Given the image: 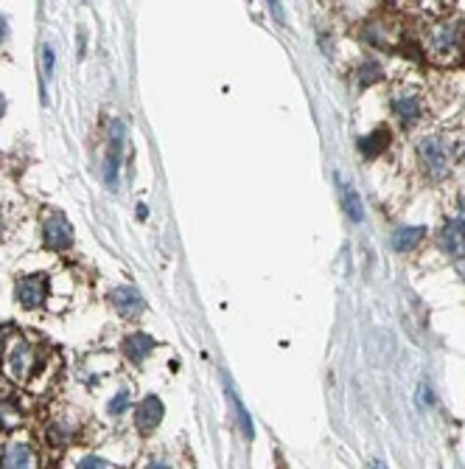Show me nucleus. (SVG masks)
I'll list each match as a JSON object with an SVG mask.
<instances>
[{
  "mask_svg": "<svg viewBox=\"0 0 465 469\" xmlns=\"http://www.w3.org/2000/svg\"><path fill=\"white\" fill-rule=\"evenodd\" d=\"M418 158H420V169L429 174L431 180H446L451 171V149L446 146V141L440 135H426L418 146Z\"/></svg>",
  "mask_w": 465,
  "mask_h": 469,
  "instance_id": "obj_1",
  "label": "nucleus"
},
{
  "mask_svg": "<svg viewBox=\"0 0 465 469\" xmlns=\"http://www.w3.org/2000/svg\"><path fill=\"white\" fill-rule=\"evenodd\" d=\"M3 368H6V376H9V379H14V383H25V379L37 371V348L31 346L28 340L20 337V340L12 346L9 357H6V363H3Z\"/></svg>",
  "mask_w": 465,
  "mask_h": 469,
  "instance_id": "obj_2",
  "label": "nucleus"
},
{
  "mask_svg": "<svg viewBox=\"0 0 465 469\" xmlns=\"http://www.w3.org/2000/svg\"><path fill=\"white\" fill-rule=\"evenodd\" d=\"M460 40H462V34H460L457 25L440 23L435 28H429V34H426V51H429L431 60H435V56H438V60H443V56H454L457 48H460Z\"/></svg>",
  "mask_w": 465,
  "mask_h": 469,
  "instance_id": "obj_3",
  "label": "nucleus"
},
{
  "mask_svg": "<svg viewBox=\"0 0 465 469\" xmlns=\"http://www.w3.org/2000/svg\"><path fill=\"white\" fill-rule=\"evenodd\" d=\"M42 237L51 250H68L73 245V225L65 219V214L51 211L42 222Z\"/></svg>",
  "mask_w": 465,
  "mask_h": 469,
  "instance_id": "obj_4",
  "label": "nucleus"
},
{
  "mask_svg": "<svg viewBox=\"0 0 465 469\" xmlns=\"http://www.w3.org/2000/svg\"><path fill=\"white\" fill-rule=\"evenodd\" d=\"M438 245L446 256L451 258H465V214L451 217L440 233H438Z\"/></svg>",
  "mask_w": 465,
  "mask_h": 469,
  "instance_id": "obj_5",
  "label": "nucleus"
},
{
  "mask_svg": "<svg viewBox=\"0 0 465 469\" xmlns=\"http://www.w3.org/2000/svg\"><path fill=\"white\" fill-rule=\"evenodd\" d=\"M48 298V276L34 273V276H23L17 281V301L25 309H40Z\"/></svg>",
  "mask_w": 465,
  "mask_h": 469,
  "instance_id": "obj_6",
  "label": "nucleus"
},
{
  "mask_svg": "<svg viewBox=\"0 0 465 469\" xmlns=\"http://www.w3.org/2000/svg\"><path fill=\"white\" fill-rule=\"evenodd\" d=\"M0 469H40V455L25 442H9L0 453Z\"/></svg>",
  "mask_w": 465,
  "mask_h": 469,
  "instance_id": "obj_7",
  "label": "nucleus"
},
{
  "mask_svg": "<svg viewBox=\"0 0 465 469\" xmlns=\"http://www.w3.org/2000/svg\"><path fill=\"white\" fill-rule=\"evenodd\" d=\"M121 152H123V124L112 121L110 124V146H107V160H104V180L112 186L118 178V166H121Z\"/></svg>",
  "mask_w": 465,
  "mask_h": 469,
  "instance_id": "obj_8",
  "label": "nucleus"
},
{
  "mask_svg": "<svg viewBox=\"0 0 465 469\" xmlns=\"http://www.w3.org/2000/svg\"><path fill=\"white\" fill-rule=\"evenodd\" d=\"M163 416H166L163 402H160L158 396H146V399L138 405V410H135V427L146 435V433H151L154 427L163 422Z\"/></svg>",
  "mask_w": 465,
  "mask_h": 469,
  "instance_id": "obj_9",
  "label": "nucleus"
},
{
  "mask_svg": "<svg viewBox=\"0 0 465 469\" xmlns=\"http://www.w3.org/2000/svg\"><path fill=\"white\" fill-rule=\"evenodd\" d=\"M110 301H112V306H115V312L121 315V317H138L140 312H143V298H140V292L135 289V287H118V289H112V296H110Z\"/></svg>",
  "mask_w": 465,
  "mask_h": 469,
  "instance_id": "obj_10",
  "label": "nucleus"
},
{
  "mask_svg": "<svg viewBox=\"0 0 465 469\" xmlns=\"http://www.w3.org/2000/svg\"><path fill=\"white\" fill-rule=\"evenodd\" d=\"M121 351H123V357H127V360H132V363L140 365L151 354V351H154V340L149 335H143V332H132V335L123 337Z\"/></svg>",
  "mask_w": 465,
  "mask_h": 469,
  "instance_id": "obj_11",
  "label": "nucleus"
},
{
  "mask_svg": "<svg viewBox=\"0 0 465 469\" xmlns=\"http://www.w3.org/2000/svg\"><path fill=\"white\" fill-rule=\"evenodd\" d=\"M423 239H426V228H423V225L398 228V230L392 233V250H398V253H412Z\"/></svg>",
  "mask_w": 465,
  "mask_h": 469,
  "instance_id": "obj_12",
  "label": "nucleus"
},
{
  "mask_svg": "<svg viewBox=\"0 0 465 469\" xmlns=\"http://www.w3.org/2000/svg\"><path fill=\"white\" fill-rule=\"evenodd\" d=\"M392 112H395V119L401 124L410 127V124H415L420 119V99L412 96V93L398 96V99H392Z\"/></svg>",
  "mask_w": 465,
  "mask_h": 469,
  "instance_id": "obj_13",
  "label": "nucleus"
},
{
  "mask_svg": "<svg viewBox=\"0 0 465 469\" xmlns=\"http://www.w3.org/2000/svg\"><path fill=\"white\" fill-rule=\"evenodd\" d=\"M390 141H392V135H390V130L387 127H379V130H373L367 138H362L359 141V152L364 155V158H379L387 146H390Z\"/></svg>",
  "mask_w": 465,
  "mask_h": 469,
  "instance_id": "obj_14",
  "label": "nucleus"
},
{
  "mask_svg": "<svg viewBox=\"0 0 465 469\" xmlns=\"http://www.w3.org/2000/svg\"><path fill=\"white\" fill-rule=\"evenodd\" d=\"M23 424V407L17 405L14 396H0V427L3 430H17Z\"/></svg>",
  "mask_w": 465,
  "mask_h": 469,
  "instance_id": "obj_15",
  "label": "nucleus"
},
{
  "mask_svg": "<svg viewBox=\"0 0 465 469\" xmlns=\"http://www.w3.org/2000/svg\"><path fill=\"white\" fill-rule=\"evenodd\" d=\"M342 208H345V214H348V219H351V222H362V219H364L362 200H359V194H356L351 186H345V189H342Z\"/></svg>",
  "mask_w": 465,
  "mask_h": 469,
  "instance_id": "obj_16",
  "label": "nucleus"
},
{
  "mask_svg": "<svg viewBox=\"0 0 465 469\" xmlns=\"http://www.w3.org/2000/svg\"><path fill=\"white\" fill-rule=\"evenodd\" d=\"M379 79H384V68H381L376 60L362 62V68H359V82H362V84H373V82H379Z\"/></svg>",
  "mask_w": 465,
  "mask_h": 469,
  "instance_id": "obj_17",
  "label": "nucleus"
},
{
  "mask_svg": "<svg viewBox=\"0 0 465 469\" xmlns=\"http://www.w3.org/2000/svg\"><path fill=\"white\" fill-rule=\"evenodd\" d=\"M230 399H233V405H236V413H238V424H241V430H244V435L247 438H253V422H250V413H247V410H244V405L238 402V396L230 391Z\"/></svg>",
  "mask_w": 465,
  "mask_h": 469,
  "instance_id": "obj_18",
  "label": "nucleus"
},
{
  "mask_svg": "<svg viewBox=\"0 0 465 469\" xmlns=\"http://www.w3.org/2000/svg\"><path fill=\"white\" fill-rule=\"evenodd\" d=\"M129 407V391L127 388H121L115 396H112V402H110V416H121L123 413V410H127Z\"/></svg>",
  "mask_w": 465,
  "mask_h": 469,
  "instance_id": "obj_19",
  "label": "nucleus"
},
{
  "mask_svg": "<svg viewBox=\"0 0 465 469\" xmlns=\"http://www.w3.org/2000/svg\"><path fill=\"white\" fill-rule=\"evenodd\" d=\"M76 469H107V461H101V458H96V455H87V458H81V461L76 464Z\"/></svg>",
  "mask_w": 465,
  "mask_h": 469,
  "instance_id": "obj_20",
  "label": "nucleus"
},
{
  "mask_svg": "<svg viewBox=\"0 0 465 469\" xmlns=\"http://www.w3.org/2000/svg\"><path fill=\"white\" fill-rule=\"evenodd\" d=\"M266 3H269V12H272V17L277 20V23H286V14H284V6H281V0H266Z\"/></svg>",
  "mask_w": 465,
  "mask_h": 469,
  "instance_id": "obj_21",
  "label": "nucleus"
},
{
  "mask_svg": "<svg viewBox=\"0 0 465 469\" xmlns=\"http://www.w3.org/2000/svg\"><path fill=\"white\" fill-rule=\"evenodd\" d=\"M42 62H45V76L51 79L53 76V48L51 45H45V51H42Z\"/></svg>",
  "mask_w": 465,
  "mask_h": 469,
  "instance_id": "obj_22",
  "label": "nucleus"
},
{
  "mask_svg": "<svg viewBox=\"0 0 465 469\" xmlns=\"http://www.w3.org/2000/svg\"><path fill=\"white\" fill-rule=\"evenodd\" d=\"M9 326H0V348H3V343H6V337H9Z\"/></svg>",
  "mask_w": 465,
  "mask_h": 469,
  "instance_id": "obj_23",
  "label": "nucleus"
},
{
  "mask_svg": "<svg viewBox=\"0 0 465 469\" xmlns=\"http://www.w3.org/2000/svg\"><path fill=\"white\" fill-rule=\"evenodd\" d=\"M146 469H168V464H166V461H154V464H149Z\"/></svg>",
  "mask_w": 465,
  "mask_h": 469,
  "instance_id": "obj_24",
  "label": "nucleus"
},
{
  "mask_svg": "<svg viewBox=\"0 0 465 469\" xmlns=\"http://www.w3.org/2000/svg\"><path fill=\"white\" fill-rule=\"evenodd\" d=\"M149 217V208H146V205H138V219H146Z\"/></svg>",
  "mask_w": 465,
  "mask_h": 469,
  "instance_id": "obj_25",
  "label": "nucleus"
},
{
  "mask_svg": "<svg viewBox=\"0 0 465 469\" xmlns=\"http://www.w3.org/2000/svg\"><path fill=\"white\" fill-rule=\"evenodd\" d=\"M3 112H6V96L0 93V119H3Z\"/></svg>",
  "mask_w": 465,
  "mask_h": 469,
  "instance_id": "obj_26",
  "label": "nucleus"
},
{
  "mask_svg": "<svg viewBox=\"0 0 465 469\" xmlns=\"http://www.w3.org/2000/svg\"><path fill=\"white\" fill-rule=\"evenodd\" d=\"M370 469H387L381 461H370Z\"/></svg>",
  "mask_w": 465,
  "mask_h": 469,
  "instance_id": "obj_27",
  "label": "nucleus"
},
{
  "mask_svg": "<svg viewBox=\"0 0 465 469\" xmlns=\"http://www.w3.org/2000/svg\"><path fill=\"white\" fill-rule=\"evenodd\" d=\"M0 37H6V23L0 20Z\"/></svg>",
  "mask_w": 465,
  "mask_h": 469,
  "instance_id": "obj_28",
  "label": "nucleus"
}]
</instances>
